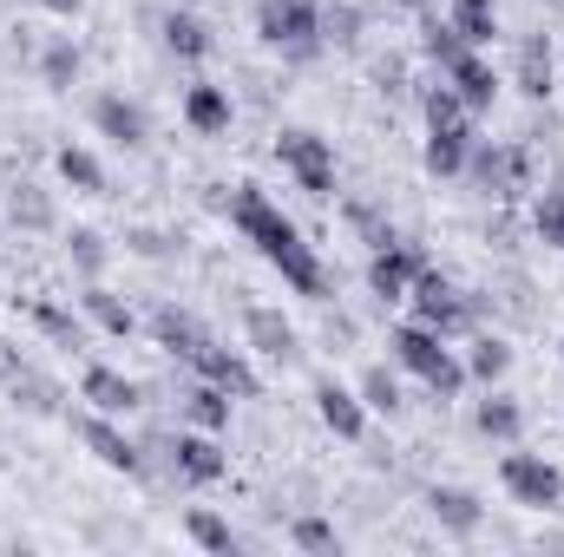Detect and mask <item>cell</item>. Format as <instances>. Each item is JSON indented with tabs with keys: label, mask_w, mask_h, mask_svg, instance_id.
Returning a JSON list of instances; mask_svg holds the SVG:
<instances>
[{
	"label": "cell",
	"mask_w": 564,
	"mask_h": 557,
	"mask_svg": "<svg viewBox=\"0 0 564 557\" xmlns=\"http://www.w3.org/2000/svg\"><path fill=\"white\" fill-rule=\"evenodd\" d=\"M224 217H230V230H237V237H243L295 295L328 302V263H322L315 243L295 230V217H282V204L263 190V184H237V190L224 197Z\"/></svg>",
	"instance_id": "6da1fadb"
},
{
	"label": "cell",
	"mask_w": 564,
	"mask_h": 557,
	"mask_svg": "<svg viewBox=\"0 0 564 557\" xmlns=\"http://www.w3.org/2000/svg\"><path fill=\"white\" fill-rule=\"evenodd\" d=\"M388 354H394V368L401 374H414L426 381V394L433 401H459L473 381H466V361L446 348V335H433L426 321H401L394 335H388Z\"/></svg>",
	"instance_id": "7a4b0ae2"
},
{
	"label": "cell",
	"mask_w": 564,
	"mask_h": 557,
	"mask_svg": "<svg viewBox=\"0 0 564 557\" xmlns=\"http://www.w3.org/2000/svg\"><path fill=\"white\" fill-rule=\"evenodd\" d=\"M408 302H414V321H426L433 335H446V341H459V335H473L479 328V315H486V295H473V288H459V282H446L433 263H426L414 288H408Z\"/></svg>",
	"instance_id": "3957f363"
},
{
	"label": "cell",
	"mask_w": 564,
	"mask_h": 557,
	"mask_svg": "<svg viewBox=\"0 0 564 557\" xmlns=\"http://www.w3.org/2000/svg\"><path fill=\"white\" fill-rule=\"evenodd\" d=\"M257 40L276 46L282 59L308 66L328 40H322V0H257Z\"/></svg>",
	"instance_id": "277c9868"
},
{
	"label": "cell",
	"mask_w": 564,
	"mask_h": 557,
	"mask_svg": "<svg viewBox=\"0 0 564 557\" xmlns=\"http://www.w3.org/2000/svg\"><path fill=\"white\" fill-rule=\"evenodd\" d=\"M466 177L486 190V197H499V204H512V197H525L532 190V177H539V157H532V144H492V139H473V157H466Z\"/></svg>",
	"instance_id": "5b68a950"
},
{
	"label": "cell",
	"mask_w": 564,
	"mask_h": 557,
	"mask_svg": "<svg viewBox=\"0 0 564 557\" xmlns=\"http://www.w3.org/2000/svg\"><path fill=\"white\" fill-rule=\"evenodd\" d=\"M499 485H506V499L525 505V512H558L564 505V472L545 452H506V459H499Z\"/></svg>",
	"instance_id": "8992f818"
},
{
	"label": "cell",
	"mask_w": 564,
	"mask_h": 557,
	"mask_svg": "<svg viewBox=\"0 0 564 557\" xmlns=\"http://www.w3.org/2000/svg\"><path fill=\"white\" fill-rule=\"evenodd\" d=\"M276 157L282 171L308 190V197H335V144L308 125H282L276 132Z\"/></svg>",
	"instance_id": "52a82bcc"
},
{
	"label": "cell",
	"mask_w": 564,
	"mask_h": 557,
	"mask_svg": "<svg viewBox=\"0 0 564 557\" xmlns=\"http://www.w3.org/2000/svg\"><path fill=\"white\" fill-rule=\"evenodd\" d=\"M73 439H79L99 466H112V472H126V479H139L144 472V446L119 426V414H99V407L73 414Z\"/></svg>",
	"instance_id": "ba28073f"
},
{
	"label": "cell",
	"mask_w": 564,
	"mask_h": 557,
	"mask_svg": "<svg viewBox=\"0 0 564 557\" xmlns=\"http://www.w3.org/2000/svg\"><path fill=\"white\" fill-rule=\"evenodd\" d=\"M164 459H171V479H177V485H217V479L230 472L224 439L204 433V426H177V433L164 439Z\"/></svg>",
	"instance_id": "9c48e42d"
},
{
	"label": "cell",
	"mask_w": 564,
	"mask_h": 557,
	"mask_svg": "<svg viewBox=\"0 0 564 557\" xmlns=\"http://www.w3.org/2000/svg\"><path fill=\"white\" fill-rule=\"evenodd\" d=\"M426 263H433V256H426L421 243H408V237L388 243V250H368V295L388 302V308L408 302V288H414V276H421Z\"/></svg>",
	"instance_id": "30bf717a"
},
{
	"label": "cell",
	"mask_w": 564,
	"mask_h": 557,
	"mask_svg": "<svg viewBox=\"0 0 564 557\" xmlns=\"http://www.w3.org/2000/svg\"><path fill=\"white\" fill-rule=\"evenodd\" d=\"M440 79L466 99V112H473V119H479V112H492V99H499V73H492L486 46H459V53L440 66Z\"/></svg>",
	"instance_id": "8fae6325"
},
{
	"label": "cell",
	"mask_w": 564,
	"mask_h": 557,
	"mask_svg": "<svg viewBox=\"0 0 564 557\" xmlns=\"http://www.w3.org/2000/svg\"><path fill=\"white\" fill-rule=\"evenodd\" d=\"M191 374H197V381H217L230 401H257V394H263V381H257V368L243 361V348H224V341H204V348L191 354Z\"/></svg>",
	"instance_id": "7c38bea8"
},
{
	"label": "cell",
	"mask_w": 564,
	"mask_h": 557,
	"mask_svg": "<svg viewBox=\"0 0 564 557\" xmlns=\"http://www.w3.org/2000/svg\"><path fill=\"white\" fill-rule=\"evenodd\" d=\"M93 132L112 139L119 151H144L151 144V112H144L139 99H126V92H99L93 99Z\"/></svg>",
	"instance_id": "4fadbf2b"
},
{
	"label": "cell",
	"mask_w": 564,
	"mask_h": 557,
	"mask_svg": "<svg viewBox=\"0 0 564 557\" xmlns=\"http://www.w3.org/2000/svg\"><path fill=\"white\" fill-rule=\"evenodd\" d=\"M144 335H151V341H158L171 361H184V368H191V354L210 341V328H204L191 308H177V302H158V308L144 315Z\"/></svg>",
	"instance_id": "5bb4252c"
},
{
	"label": "cell",
	"mask_w": 564,
	"mask_h": 557,
	"mask_svg": "<svg viewBox=\"0 0 564 557\" xmlns=\"http://www.w3.org/2000/svg\"><path fill=\"white\" fill-rule=\"evenodd\" d=\"M243 341L257 348V354H270V361H302V335H295V321L282 315V308H270V302H250L243 308Z\"/></svg>",
	"instance_id": "9a60e30c"
},
{
	"label": "cell",
	"mask_w": 564,
	"mask_h": 557,
	"mask_svg": "<svg viewBox=\"0 0 564 557\" xmlns=\"http://www.w3.org/2000/svg\"><path fill=\"white\" fill-rule=\"evenodd\" d=\"M79 401L86 407H99V414H139L144 407V387L132 374H119V368H106V361H86V374H79Z\"/></svg>",
	"instance_id": "2e32d148"
},
{
	"label": "cell",
	"mask_w": 564,
	"mask_h": 557,
	"mask_svg": "<svg viewBox=\"0 0 564 557\" xmlns=\"http://www.w3.org/2000/svg\"><path fill=\"white\" fill-rule=\"evenodd\" d=\"M315 414H322V426L335 439H348V446L368 439V401L355 387H341V381H315Z\"/></svg>",
	"instance_id": "e0dca14e"
},
{
	"label": "cell",
	"mask_w": 564,
	"mask_h": 557,
	"mask_svg": "<svg viewBox=\"0 0 564 557\" xmlns=\"http://www.w3.org/2000/svg\"><path fill=\"white\" fill-rule=\"evenodd\" d=\"M512 86H519L532 106H545V99H552V86H558V59H552V40H545V33H525V40H519Z\"/></svg>",
	"instance_id": "ac0fdd59"
},
{
	"label": "cell",
	"mask_w": 564,
	"mask_h": 557,
	"mask_svg": "<svg viewBox=\"0 0 564 557\" xmlns=\"http://www.w3.org/2000/svg\"><path fill=\"white\" fill-rule=\"evenodd\" d=\"M230 119H237L230 86H210V79L184 86V125H191L197 139H224V132H230Z\"/></svg>",
	"instance_id": "d6986e66"
},
{
	"label": "cell",
	"mask_w": 564,
	"mask_h": 557,
	"mask_svg": "<svg viewBox=\"0 0 564 557\" xmlns=\"http://www.w3.org/2000/svg\"><path fill=\"white\" fill-rule=\"evenodd\" d=\"M164 53H171V59H184V66L210 59V53H217L210 20H204V13H191V7H171V13H164Z\"/></svg>",
	"instance_id": "ffe728a7"
},
{
	"label": "cell",
	"mask_w": 564,
	"mask_h": 557,
	"mask_svg": "<svg viewBox=\"0 0 564 557\" xmlns=\"http://www.w3.org/2000/svg\"><path fill=\"white\" fill-rule=\"evenodd\" d=\"M426 512H433V525H440L446 538H473V532L486 525V505H479L466 485H433V492H426Z\"/></svg>",
	"instance_id": "44dd1931"
},
{
	"label": "cell",
	"mask_w": 564,
	"mask_h": 557,
	"mask_svg": "<svg viewBox=\"0 0 564 557\" xmlns=\"http://www.w3.org/2000/svg\"><path fill=\"white\" fill-rule=\"evenodd\" d=\"M466 157H473V125H426V177H466Z\"/></svg>",
	"instance_id": "7402d4cb"
},
{
	"label": "cell",
	"mask_w": 564,
	"mask_h": 557,
	"mask_svg": "<svg viewBox=\"0 0 564 557\" xmlns=\"http://www.w3.org/2000/svg\"><path fill=\"white\" fill-rule=\"evenodd\" d=\"M7 223H13V230H26V237L59 230V204H53V190H40L33 177H20V184L7 190Z\"/></svg>",
	"instance_id": "603a6c76"
},
{
	"label": "cell",
	"mask_w": 564,
	"mask_h": 557,
	"mask_svg": "<svg viewBox=\"0 0 564 557\" xmlns=\"http://www.w3.org/2000/svg\"><path fill=\"white\" fill-rule=\"evenodd\" d=\"M79 308H86V321H93L99 335H112V341H132V335H139V315H132L106 282H86V288H79Z\"/></svg>",
	"instance_id": "cb8c5ba5"
},
{
	"label": "cell",
	"mask_w": 564,
	"mask_h": 557,
	"mask_svg": "<svg viewBox=\"0 0 564 557\" xmlns=\"http://www.w3.org/2000/svg\"><path fill=\"white\" fill-rule=\"evenodd\" d=\"M20 308H26V321H33L53 348H86V321H79L73 308H59V302H46V295H26Z\"/></svg>",
	"instance_id": "d4e9b609"
},
{
	"label": "cell",
	"mask_w": 564,
	"mask_h": 557,
	"mask_svg": "<svg viewBox=\"0 0 564 557\" xmlns=\"http://www.w3.org/2000/svg\"><path fill=\"white\" fill-rule=\"evenodd\" d=\"M512 341L506 335H479L473 328V348H466V381H479V387H499L506 374H512Z\"/></svg>",
	"instance_id": "484cf974"
},
{
	"label": "cell",
	"mask_w": 564,
	"mask_h": 557,
	"mask_svg": "<svg viewBox=\"0 0 564 557\" xmlns=\"http://www.w3.org/2000/svg\"><path fill=\"white\" fill-rule=\"evenodd\" d=\"M177 414H184V426L224 433V426H230V394H224L217 381H191V387L177 394Z\"/></svg>",
	"instance_id": "4316f807"
},
{
	"label": "cell",
	"mask_w": 564,
	"mask_h": 557,
	"mask_svg": "<svg viewBox=\"0 0 564 557\" xmlns=\"http://www.w3.org/2000/svg\"><path fill=\"white\" fill-rule=\"evenodd\" d=\"M473 426H479L492 446H519V433H525V407H519L512 394H499V387H492V394L473 407Z\"/></svg>",
	"instance_id": "83f0119b"
},
{
	"label": "cell",
	"mask_w": 564,
	"mask_h": 557,
	"mask_svg": "<svg viewBox=\"0 0 564 557\" xmlns=\"http://www.w3.org/2000/svg\"><path fill=\"white\" fill-rule=\"evenodd\" d=\"M53 171H59L66 190H79V197H106V164H99V151H86V144H59Z\"/></svg>",
	"instance_id": "f1b7e54d"
},
{
	"label": "cell",
	"mask_w": 564,
	"mask_h": 557,
	"mask_svg": "<svg viewBox=\"0 0 564 557\" xmlns=\"http://www.w3.org/2000/svg\"><path fill=\"white\" fill-rule=\"evenodd\" d=\"M66 256H73V270L79 282H106V263H112V243L93 230V223H73L66 230Z\"/></svg>",
	"instance_id": "f546056e"
},
{
	"label": "cell",
	"mask_w": 564,
	"mask_h": 557,
	"mask_svg": "<svg viewBox=\"0 0 564 557\" xmlns=\"http://www.w3.org/2000/svg\"><path fill=\"white\" fill-rule=\"evenodd\" d=\"M79 73H86V53H79L66 33L40 46V79H46L53 92H73V86H79Z\"/></svg>",
	"instance_id": "4dcf8cb0"
},
{
	"label": "cell",
	"mask_w": 564,
	"mask_h": 557,
	"mask_svg": "<svg viewBox=\"0 0 564 557\" xmlns=\"http://www.w3.org/2000/svg\"><path fill=\"white\" fill-rule=\"evenodd\" d=\"M7 394H13V407H26V414H59V401H66V394H59V381H53V374H40V368H20V374H13V381H7Z\"/></svg>",
	"instance_id": "1f68e13d"
},
{
	"label": "cell",
	"mask_w": 564,
	"mask_h": 557,
	"mask_svg": "<svg viewBox=\"0 0 564 557\" xmlns=\"http://www.w3.org/2000/svg\"><path fill=\"white\" fill-rule=\"evenodd\" d=\"M184 532H191V545L197 551H210V557H237V532H230V518H217V512H204V505H191L184 512Z\"/></svg>",
	"instance_id": "d6a6232c"
},
{
	"label": "cell",
	"mask_w": 564,
	"mask_h": 557,
	"mask_svg": "<svg viewBox=\"0 0 564 557\" xmlns=\"http://www.w3.org/2000/svg\"><path fill=\"white\" fill-rule=\"evenodd\" d=\"M446 20L466 46H492L499 40V7H473V0H446Z\"/></svg>",
	"instance_id": "836d02e7"
},
{
	"label": "cell",
	"mask_w": 564,
	"mask_h": 557,
	"mask_svg": "<svg viewBox=\"0 0 564 557\" xmlns=\"http://www.w3.org/2000/svg\"><path fill=\"white\" fill-rule=\"evenodd\" d=\"M361 33H368V13L355 0H322V40L328 46H361Z\"/></svg>",
	"instance_id": "e575fe53"
},
{
	"label": "cell",
	"mask_w": 564,
	"mask_h": 557,
	"mask_svg": "<svg viewBox=\"0 0 564 557\" xmlns=\"http://www.w3.org/2000/svg\"><path fill=\"white\" fill-rule=\"evenodd\" d=\"M421 119H426V125H473L466 99H459L446 79H426V86H421Z\"/></svg>",
	"instance_id": "d590c367"
},
{
	"label": "cell",
	"mask_w": 564,
	"mask_h": 557,
	"mask_svg": "<svg viewBox=\"0 0 564 557\" xmlns=\"http://www.w3.org/2000/svg\"><path fill=\"white\" fill-rule=\"evenodd\" d=\"M355 394L368 401V414H401L408 401H401V381H394V368H361V381H355Z\"/></svg>",
	"instance_id": "8d00e7d4"
},
{
	"label": "cell",
	"mask_w": 564,
	"mask_h": 557,
	"mask_svg": "<svg viewBox=\"0 0 564 557\" xmlns=\"http://www.w3.org/2000/svg\"><path fill=\"white\" fill-rule=\"evenodd\" d=\"M532 230H539V243L564 250V177L552 184V190H539V204H532Z\"/></svg>",
	"instance_id": "74e56055"
},
{
	"label": "cell",
	"mask_w": 564,
	"mask_h": 557,
	"mask_svg": "<svg viewBox=\"0 0 564 557\" xmlns=\"http://www.w3.org/2000/svg\"><path fill=\"white\" fill-rule=\"evenodd\" d=\"M289 545H295V551H315V557H328V551H341V532H335L328 518H315V512H302V518L289 525Z\"/></svg>",
	"instance_id": "f35d334b"
},
{
	"label": "cell",
	"mask_w": 564,
	"mask_h": 557,
	"mask_svg": "<svg viewBox=\"0 0 564 557\" xmlns=\"http://www.w3.org/2000/svg\"><path fill=\"white\" fill-rule=\"evenodd\" d=\"M348 223L361 230V243H368V250H388V243H401V230H394V223H388L375 204H361V197L348 204Z\"/></svg>",
	"instance_id": "ab89813d"
},
{
	"label": "cell",
	"mask_w": 564,
	"mask_h": 557,
	"mask_svg": "<svg viewBox=\"0 0 564 557\" xmlns=\"http://www.w3.org/2000/svg\"><path fill=\"white\" fill-rule=\"evenodd\" d=\"M459 46H466V40L453 33V20H440V13H426V20H421V53L433 59V66H446Z\"/></svg>",
	"instance_id": "60d3db41"
},
{
	"label": "cell",
	"mask_w": 564,
	"mask_h": 557,
	"mask_svg": "<svg viewBox=\"0 0 564 557\" xmlns=\"http://www.w3.org/2000/svg\"><path fill=\"white\" fill-rule=\"evenodd\" d=\"M126 250H132V256H171L177 243H171L164 230H151V223H132V230H126Z\"/></svg>",
	"instance_id": "b9f144b4"
},
{
	"label": "cell",
	"mask_w": 564,
	"mask_h": 557,
	"mask_svg": "<svg viewBox=\"0 0 564 557\" xmlns=\"http://www.w3.org/2000/svg\"><path fill=\"white\" fill-rule=\"evenodd\" d=\"M375 86H381L388 99H401V92H408V59H401V53H388V59H375Z\"/></svg>",
	"instance_id": "7bdbcfd3"
},
{
	"label": "cell",
	"mask_w": 564,
	"mask_h": 557,
	"mask_svg": "<svg viewBox=\"0 0 564 557\" xmlns=\"http://www.w3.org/2000/svg\"><path fill=\"white\" fill-rule=\"evenodd\" d=\"M20 368H33V361H26V354H20V348H13V341L0 335V387H7V381H13Z\"/></svg>",
	"instance_id": "ee69618b"
},
{
	"label": "cell",
	"mask_w": 564,
	"mask_h": 557,
	"mask_svg": "<svg viewBox=\"0 0 564 557\" xmlns=\"http://www.w3.org/2000/svg\"><path fill=\"white\" fill-rule=\"evenodd\" d=\"M40 7H46V13H59V20H73V13H79L86 0H40Z\"/></svg>",
	"instance_id": "f6af8a7d"
},
{
	"label": "cell",
	"mask_w": 564,
	"mask_h": 557,
	"mask_svg": "<svg viewBox=\"0 0 564 557\" xmlns=\"http://www.w3.org/2000/svg\"><path fill=\"white\" fill-rule=\"evenodd\" d=\"M401 7H414V13H426V0H401Z\"/></svg>",
	"instance_id": "bcb514c9"
},
{
	"label": "cell",
	"mask_w": 564,
	"mask_h": 557,
	"mask_svg": "<svg viewBox=\"0 0 564 557\" xmlns=\"http://www.w3.org/2000/svg\"><path fill=\"white\" fill-rule=\"evenodd\" d=\"M473 7H499V0H473Z\"/></svg>",
	"instance_id": "7dc6e473"
},
{
	"label": "cell",
	"mask_w": 564,
	"mask_h": 557,
	"mask_svg": "<svg viewBox=\"0 0 564 557\" xmlns=\"http://www.w3.org/2000/svg\"><path fill=\"white\" fill-rule=\"evenodd\" d=\"M558 354H564V341H558Z\"/></svg>",
	"instance_id": "c3c4849f"
}]
</instances>
